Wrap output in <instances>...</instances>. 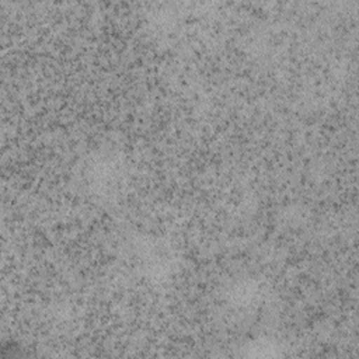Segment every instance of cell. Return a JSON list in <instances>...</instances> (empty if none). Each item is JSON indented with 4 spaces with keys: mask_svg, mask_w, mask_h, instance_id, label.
<instances>
[{
    "mask_svg": "<svg viewBox=\"0 0 359 359\" xmlns=\"http://www.w3.org/2000/svg\"><path fill=\"white\" fill-rule=\"evenodd\" d=\"M81 180L91 195L111 201L123 184V163L112 153H97L86 161Z\"/></svg>",
    "mask_w": 359,
    "mask_h": 359,
    "instance_id": "cell-1",
    "label": "cell"
}]
</instances>
